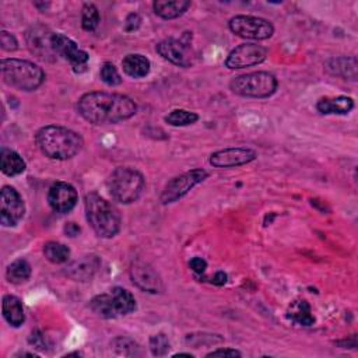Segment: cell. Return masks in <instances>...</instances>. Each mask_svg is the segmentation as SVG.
<instances>
[{
  "mask_svg": "<svg viewBox=\"0 0 358 358\" xmlns=\"http://www.w3.org/2000/svg\"><path fill=\"white\" fill-rule=\"evenodd\" d=\"M77 112L92 124H113L134 116L137 105L123 94L92 91L80 96Z\"/></svg>",
  "mask_w": 358,
  "mask_h": 358,
  "instance_id": "1",
  "label": "cell"
},
{
  "mask_svg": "<svg viewBox=\"0 0 358 358\" xmlns=\"http://www.w3.org/2000/svg\"><path fill=\"white\" fill-rule=\"evenodd\" d=\"M35 143L45 157L57 161L76 157L84 145V140L77 131L56 124L41 127L35 134Z\"/></svg>",
  "mask_w": 358,
  "mask_h": 358,
  "instance_id": "2",
  "label": "cell"
},
{
  "mask_svg": "<svg viewBox=\"0 0 358 358\" xmlns=\"http://www.w3.org/2000/svg\"><path fill=\"white\" fill-rule=\"evenodd\" d=\"M85 218L94 232L99 238H113L120 231L119 211L98 193H87L84 196Z\"/></svg>",
  "mask_w": 358,
  "mask_h": 358,
  "instance_id": "3",
  "label": "cell"
},
{
  "mask_svg": "<svg viewBox=\"0 0 358 358\" xmlns=\"http://www.w3.org/2000/svg\"><path fill=\"white\" fill-rule=\"evenodd\" d=\"M0 70L3 81L20 91H35L45 81L43 70L29 60L3 59Z\"/></svg>",
  "mask_w": 358,
  "mask_h": 358,
  "instance_id": "4",
  "label": "cell"
},
{
  "mask_svg": "<svg viewBox=\"0 0 358 358\" xmlns=\"http://www.w3.org/2000/svg\"><path fill=\"white\" fill-rule=\"evenodd\" d=\"M108 190L113 200L130 204L140 199L144 192L145 180L140 171L131 166H117L108 178Z\"/></svg>",
  "mask_w": 358,
  "mask_h": 358,
  "instance_id": "5",
  "label": "cell"
},
{
  "mask_svg": "<svg viewBox=\"0 0 358 358\" xmlns=\"http://www.w3.org/2000/svg\"><path fill=\"white\" fill-rule=\"evenodd\" d=\"M136 299L130 291L122 287H113L108 292L95 295L90 301V309L99 317L115 319L136 310Z\"/></svg>",
  "mask_w": 358,
  "mask_h": 358,
  "instance_id": "6",
  "label": "cell"
},
{
  "mask_svg": "<svg viewBox=\"0 0 358 358\" xmlns=\"http://www.w3.org/2000/svg\"><path fill=\"white\" fill-rule=\"evenodd\" d=\"M278 81L268 71H253L238 76L231 80L229 90L245 98H267L277 90Z\"/></svg>",
  "mask_w": 358,
  "mask_h": 358,
  "instance_id": "7",
  "label": "cell"
},
{
  "mask_svg": "<svg viewBox=\"0 0 358 358\" xmlns=\"http://www.w3.org/2000/svg\"><path fill=\"white\" fill-rule=\"evenodd\" d=\"M228 27L236 36L253 41H264L274 34L273 24L268 20L256 15H235L229 20Z\"/></svg>",
  "mask_w": 358,
  "mask_h": 358,
  "instance_id": "8",
  "label": "cell"
},
{
  "mask_svg": "<svg viewBox=\"0 0 358 358\" xmlns=\"http://www.w3.org/2000/svg\"><path fill=\"white\" fill-rule=\"evenodd\" d=\"M208 172L203 168H194L172 178L164 187L159 200L162 204H171L186 196L196 185L207 179Z\"/></svg>",
  "mask_w": 358,
  "mask_h": 358,
  "instance_id": "9",
  "label": "cell"
},
{
  "mask_svg": "<svg viewBox=\"0 0 358 358\" xmlns=\"http://www.w3.org/2000/svg\"><path fill=\"white\" fill-rule=\"evenodd\" d=\"M52 48L55 55L67 60L76 73H81L87 69V63L90 59L88 53L80 49L78 45L64 34L53 32Z\"/></svg>",
  "mask_w": 358,
  "mask_h": 358,
  "instance_id": "10",
  "label": "cell"
},
{
  "mask_svg": "<svg viewBox=\"0 0 358 358\" xmlns=\"http://www.w3.org/2000/svg\"><path fill=\"white\" fill-rule=\"evenodd\" d=\"M268 55L267 48L257 45V43H242L236 48H234L227 59H225V66L231 70L235 69H245L250 66L260 64L266 60Z\"/></svg>",
  "mask_w": 358,
  "mask_h": 358,
  "instance_id": "11",
  "label": "cell"
},
{
  "mask_svg": "<svg viewBox=\"0 0 358 358\" xmlns=\"http://www.w3.org/2000/svg\"><path fill=\"white\" fill-rule=\"evenodd\" d=\"M25 214V203L13 186H3L0 196V222L3 227L17 225Z\"/></svg>",
  "mask_w": 358,
  "mask_h": 358,
  "instance_id": "12",
  "label": "cell"
},
{
  "mask_svg": "<svg viewBox=\"0 0 358 358\" xmlns=\"http://www.w3.org/2000/svg\"><path fill=\"white\" fill-rule=\"evenodd\" d=\"M52 35L53 32L45 25H32L25 32V42L31 53H34L38 59L53 62L56 55L52 48Z\"/></svg>",
  "mask_w": 358,
  "mask_h": 358,
  "instance_id": "13",
  "label": "cell"
},
{
  "mask_svg": "<svg viewBox=\"0 0 358 358\" xmlns=\"http://www.w3.org/2000/svg\"><path fill=\"white\" fill-rule=\"evenodd\" d=\"M129 273L131 282L138 289L150 294H158L162 291V280L151 264L143 260H136L131 263Z\"/></svg>",
  "mask_w": 358,
  "mask_h": 358,
  "instance_id": "14",
  "label": "cell"
},
{
  "mask_svg": "<svg viewBox=\"0 0 358 358\" xmlns=\"http://www.w3.org/2000/svg\"><path fill=\"white\" fill-rule=\"evenodd\" d=\"M157 53L171 62L175 66L179 67H190L193 60H192V52L189 42L182 41V39H175V38H168L155 45Z\"/></svg>",
  "mask_w": 358,
  "mask_h": 358,
  "instance_id": "15",
  "label": "cell"
},
{
  "mask_svg": "<svg viewBox=\"0 0 358 358\" xmlns=\"http://www.w3.org/2000/svg\"><path fill=\"white\" fill-rule=\"evenodd\" d=\"M256 151L248 147H229L218 150L210 155V165L214 168H234L255 161Z\"/></svg>",
  "mask_w": 358,
  "mask_h": 358,
  "instance_id": "16",
  "label": "cell"
},
{
  "mask_svg": "<svg viewBox=\"0 0 358 358\" xmlns=\"http://www.w3.org/2000/svg\"><path fill=\"white\" fill-rule=\"evenodd\" d=\"M78 201L77 190L67 182H56L48 190V203L59 214L70 213Z\"/></svg>",
  "mask_w": 358,
  "mask_h": 358,
  "instance_id": "17",
  "label": "cell"
},
{
  "mask_svg": "<svg viewBox=\"0 0 358 358\" xmlns=\"http://www.w3.org/2000/svg\"><path fill=\"white\" fill-rule=\"evenodd\" d=\"M101 260L95 255H84L66 267V274L74 281H88L99 268Z\"/></svg>",
  "mask_w": 358,
  "mask_h": 358,
  "instance_id": "18",
  "label": "cell"
},
{
  "mask_svg": "<svg viewBox=\"0 0 358 358\" xmlns=\"http://www.w3.org/2000/svg\"><path fill=\"white\" fill-rule=\"evenodd\" d=\"M324 69L329 74L355 81L358 76V63L355 56H337L324 63Z\"/></svg>",
  "mask_w": 358,
  "mask_h": 358,
  "instance_id": "19",
  "label": "cell"
},
{
  "mask_svg": "<svg viewBox=\"0 0 358 358\" xmlns=\"http://www.w3.org/2000/svg\"><path fill=\"white\" fill-rule=\"evenodd\" d=\"M316 109L322 115H347L354 109V99L345 95H338L334 98H320L316 103Z\"/></svg>",
  "mask_w": 358,
  "mask_h": 358,
  "instance_id": "20",
  "label": "cell"
},
{
  "mask_svg": "<svg viewBox=\"0 0 358 358\" xmlns=\"http://www.w3.org/2000/svg\"><path fill=\"white\" fill-rule=\"evenodd\" d=\"M1 312L6 322L13 327H20L25 320V313L22 308V302L15 295L7 294L1 301Z\"/></svg>",
  "mask_w": 358,
  "mask_h": 358,
  "instance_id": "21",
  "label": "cell"
},
{
  "mask_svg": "<svg viewBox=\"0 0 358 358\" xmlns=\"http://www.w3.org/2000/svg\"><path fill=\"white\" fill-rule=\"evenodd\" d=\"M192 6L189 0H155L152 3L154 13L164 20H173L183 15Z\"/></svg>",
  "mask_w": 358,
  "mask_h": 358,
  "instance_id": "22",
  "label": "cell"
},
{
  "mask_svg": "<svg viewBox=\"0 0 358 358\" xmlns=\"http://www.w3.org/2000/svg\"><path fill=\"white\" fill-rule=\"evenodd\" d=\"M122 69L131 78H143L150 73L151 63L144 55L130 53L122 60Z\"/></svg>",
  "mask_w": 358,
  "mask_h": 358,
  "instance_id": "23",
  "label": "cell"
},
{
  "mask_svg": "<svg viewBox=\"0 0 358 358\" xmlns=\"http://www.w3.org/2000/svg\"><path fill=\"white\" fill-rule=\"evenodd\" d=\"M0 168L1 172L7 176H17L25 171L27 164L22 157L14 150L3 148L0 155Z\"/></svg>",
  "mask_w": 358,
  "mask_h": 358,
  "instance_id": "24",
  "label": "cell"
},
{
  "mask_svg": "<svg viewBox=\"0 0 358 358\" xmlns=\"http://www.w3.org/2000/svg\"><path fill=\"white\" fill-rule=\"evenodd\" d=\"M287 317L301 326H310L315 323L310 305L305 299L294 301L287 310Z\"/></svg>",
  "mask_w": 358,
  "mask_h": 358,
  "instance_id": "25",
  "label": "cell"
},
{
  "mask_svg": "<svg viewBox=\"0 0 358 358\" xmlns=\"http://www.w3.org/2000/svg\"><path fill=\"white\" fill-rule=\"evenodd\" d=\"M32 268L25 259H17L6 268V278L11 284H22L31 277Z\"/></svg>",
  "mask_w": 358,
  "mask_h": 358,
  "instance_id": "26",
  "label": "cell"
},
{
  "mask_svg": "<svg viewBox=\"0 0 358 358\" xmlns=\"http://www.w3.org/2000/svg\"><path fill=\"white\" fill-rule=\"evenodd\" d=\"M42 252L45 259L53 264H63L70 259V249L64 243L56 241L46 242Z\"/></svg>",
  "mask_w": 358,
  "mask_h": 358,
  "instance_id": "27",
  "label": "cell"
},
{
  "mask_svg": "<svg viewBox=\"0 0 358 358\" xmlns=\"http://www.w3.org/2000/svg\"><path fill=\"white\" fill-rule=\"evenodd\" d=\"M101 21L99 11L95 4L92 3H85L81 8V27L87 32H92L98 28Z\"/></svg>",
  "mask_w": 358,
  "mask_h": 358,
  "instance_id": "28",
  "label": "cell"
},
{
  "mask_svg": "<svg viewBox=\"0 0 358 358\" xmlns=\"http://www.w3.org/2000/svg\"><path fill=\"white\" fill-rule=\"evenodd\" d=\"M199 120V115L186 109H173L165 116V122L171 126H189Z\"/></svg>",
  "mask_w": 358,
  "mask_h": 358,
  "instance_id": "29",
  "label": "cell"
},
{
  "mask_svg": "<svg viewBox=\"0 0 358 358\" xmlns=\"http://www.w3.org/2000/svg\"><path fill=\"white\" fill-rule=\"evenodd\" d=\"M112 347L116 351V354H119V355H126V357L140 355L138 344L136 341H133L131 338H127V337L115 338L112 341Z\"/></svg>",
  "mask_w": 358,
  "mask_h": 358,
  "instance_id": "30",
  "label": "cell"
},
{
  "mask_svg": "<svg viewBox=\"0 0 358 358\" xmlns=\"http://www.w3.org/2000/svg\"><path fill=\"white\" fill-rule=\"evenodd\" d=\"M99 77L109 87H116V85L122 84V76L119 74L115 64L110 62H105L102 64V67L99 70Z\"/></svg>",
  "mask_w": 358,
  "mask_h": 358,
  "instance_id": "31",
  "label": "cell"
},
{
  "mask_svg": "<svg viewBox=\"0 0 358 358\" xmlns=\"http://www.w3.org/2000/svg\"><path fill=\"white\" fill-rule=\"evenodd\" d=\"M171 343L164 333H157L150 337V351L155 357H164L168 354Z\"/></svg>",
  "mask_w": 358,
  "mask_h": 358,
  "instance_id": "32",
  "label": "cell"
},
{
  "mask_svg": "<svg viewBox=\"0 0 358 358\" xmlns=\"http://www.w3.org/2000/svg\"><path fill=\"white\" fill-rule=\"evenodd\" d=\"M0 45H1L3 50H7V52H14L18 49L17 38L7 31L0 32Z\"/></svg>",
  "mask_w": 358,
  "mask_h": 358,
  "instance_id": "33",
  "label": "cell"
},
{
  "mask_svg": "<svg viewBox=\"0 0 358 358\" xmlns=\"http://www.w3.org/2000/svg\"><path fill=\"white\" fill-rule=\"evenodd\" d=\"M29 344H32L35 348L43 350V351H45L46 347L49 345L46 336H45L42 331H39V330H35V331L31 333V336H29Z\"/></svg>",
  "mask_w": 358,
  "mask_h": 358,
  "instance_id": "34",
  "label": "cell"
},
{
  "mask_svg": "<svg viewBox=\"0 0 358 358\" xmlns=\"http://www.w3.org/2000/svg\"><path fill=\"white\" fill-rule=\"evenodd\" d=\"M141 25V17L137 13H130L126 20H124V31L126 32H133L138 29Z\"/></svg>",
  "mask_w": 358,
  "mask_h": 358,
  "instance_id": "35",
  "label": "cell"
},
{
  "mask_svg": "<svg viewBox=\"0 0 358 358\" xmlns=\"http://www.w3.org/2000/svg\"><path fill=\"white\" fill-rule=\"evenodd\" d=\"M206 357H242V354L234 348H217L206 354Z\"/></svg>",
  "mask_w": 358,
  "mask_h": 358,
  "instance_id": "36",
  "label": "cell"
},
{
  "mask_svg": "<svg viewBox=\"0 0 358 358\" xmlns=\"http://www.w3.org/2000/svg\"><path fill=\"white\" fill-rule=\"evenodd\" d=\"M189 267L196 273V274H201L206 271L207 268V262L203 259V257H193L190 262H189Z\"/></svg>",
  "mask_w": 358,
  "mask_h": 358,
  "instance_id": "37",
  "label": "cell"
},
{
  "mask_svg": "<svg viewBox=\"0 0 358 358\" xmlns=\"http://www.w3.org/2000/svg\"><path fill=\"white\" fill-rule=\"evenodd\" d=\"M227 280H228L227 273H224V271H217V273L213 275L211 282H213L214 285H217V287H221V285H224V284L227 282Z\"/></svg>",
  "mask_w": 358,
  "mask_h": 358,
  "instance_id": "38",
  "label": "cell"
},
{
  "mask_svg": "<svg viewBox=\"0 0 358 358\" xmlns=\"http://www.w3.org/2000/svg\"><path fill=\"white\" fill-rule=\"evenodd\" d=\"M80 227L76 224V222H67L64 225V232L69 235V236H77L80 234Z\"/></svg>",
  "mask_w": 358,
  "mask_h": 358,
  "instance_id": "39",
  "label": "cell"
}]
</instances>
